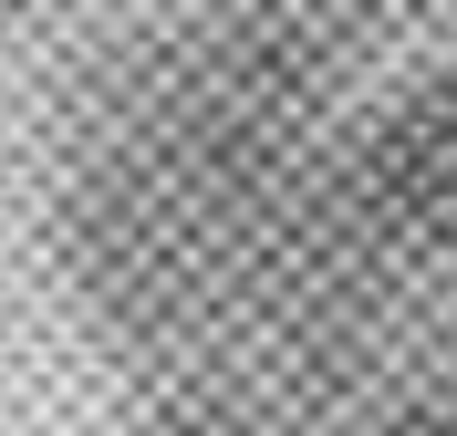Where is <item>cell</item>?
Segmentation results:
<instances>
[{
  "mask_svg": "<svg viewBox=\"0 0 457 436\" xmlns=\"http://www.w3.org/2000/svg\"><path fill=\"white\" fill-rule=\"evenodd\" d=\"M385 198L416 239L457 250V73H436L427 94H405L385 125Z\"/></svg>",
  "mask_w": 457,
  "mask_h": 436,
  "instance_id": "6da1fadb",
  "label": "cell"
},
{
  "mask_svg": "<svg viewBox=\"0 0 457 436\" xmlns=\"http://www.w3.org/2000/svg\"><path fill=\"white\" fill-rule=\"evenodd\" d=\"M385 436H457V415H447V406H427V415H395Z\"/></svg>",
  "mask_w": 457,
  "mask_h": 436,
  "instance_id": "7a4b0ae2",
  "label": "cell"
}]
</instances>
